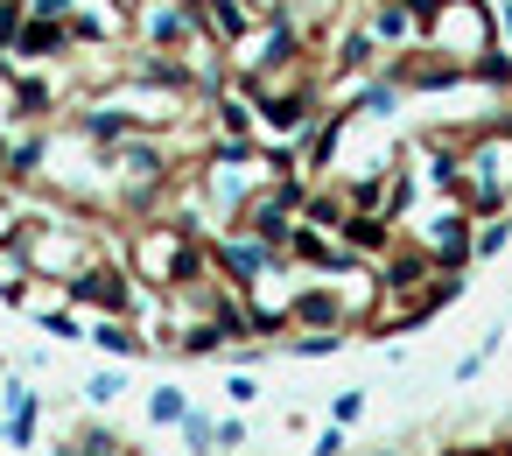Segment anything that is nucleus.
<instances>
[{
	"instance_id": "10",
	"label": "nucleus",
	"mask_w": 512,
	"mask_h": 456,
	"mask_svg": "<svg viewBox=\"0 0 512 456\" xmlns=\"http://www.w3.org/2000/svg\"><path fill=\"white\" fill-rule=\"evenodd\" d=\"M316 456H344V421H330V428L316 435Z\"/></svg>"
},
{
	"instance_id": "4",
	"label": "nucleus",
	"mask_w": 512,
	"mask_h": 456,
	"mask_svg": "<svg viewBox=\"0 0 512 456\" xmlns=\"http://www.w3.org/2000/svg\"><path fill=\"white\" fill-rule=\"evenodd\" d=\"M512 246V211L505 218H477V260H498Z\"/></svg>"
},
{
	"instance_id": "7",
	"label": "nucleus",
	"mask_w": 512,
	"mask_h": 456,
	"mask_svg": "<svg viewBox=\"0 0 512 456\" xmlns=\"http://www.w3.org/2000/svg\"><path fill=\"white\" fill-rule=\"evenodd\" d=\"M358 414H365V393H358V386H351V393H337V400H330V421H344V428H351V421H358Z\"/></svg>"
},
{
	"instance_id": "9",
	"label": "nucleus",
	"mask_w": 512,
	"mask_h": 456,
	"mask_svg": "<svg viewBox=\"0 0 512 456\" xmlns=\"http://www.w3.org/2000/svg\"><path fill=\"white\" fill-rule=\"evenodd\" d=\"M239 442H246V421H232V414H225V421H218V456H225V449H239Z\"/></svg>"
},
{
	"instance_id": "5",
	"label": "nucleus",
	"mask_w": 512,
	"mask_h": 456,
	"mask_svg": "<svg viewBox=\"0 0 512 456\" xmlns=\"http://www.w3.org/2000/svg\"><path fill=\"white\" fill-rule=\"evenodd\" d=\"M71 442H78V456H127V449H134V442L113 435V428H78Z\"/></svg>"
},
{
	"instance_id": "1",
	"label": "nucleus",
	"mask_w": 512,
	"mask_h": 456,
	"mask_svg": "<svg viewBox=\"0 0 512 456\" xmlns=\"http://www.w3.org/2000/svg\"><path fill=\"white\" fill-rule=\"evenodd\" d=\"M414 239L435 253V267H463V274H470V260H477V211H463V204L449 197L442 211H428V218L414 225Z\"/></svg>"
},
{
	"instance_id": "11",
	"label": "nucleus",
	"mask_w": 512,
	"mask_h": 456,
	"mask_svg": "<svg viewBox=\"0 0 512 456\" xmlns=\"http://www.w3.org/2000/svg\"><path fill=\"white\" fill-rule=\"evenodd\" d=\"M372 456H400V449H372Z\"/></svg>"
},
{
	"instance_id": "8",
	"label": "nucleus",
	"mask_w": 512,
	"mask_h": 456,
	"mask_svg": "<svg viewBox=\"0 0 512 456\" xmlns=\"http://www.w3.org/2000/svg\"><path fill=\"white\" fill-rule=\"evenodd\" d=\"M225 400H232V407H253V400H260V386H253L246 372H232V379H225Z\"/></svg>"
},
{
	"instance_id": "3",
	"label": "nucleus",
	"mask_w": 512,
	"mask_h": 456,
	"mask_svg": "<svg viewBox=\"0 0 512 456\" xmlns=\"http://www.w3.org/2000/svg\"><path fill=\"white\" fill-rule=\"evenodd\" d=\"M148 421H155V428H183V421H190L183 386H155V393H148Z\"/></svg>"
},
{
	"instance_id": "6",
	"label": "nucleus",
	"mask_w": 512,
	"mask_h": 456,
	"mask_svg": "<svg viewBox=\"0 0 512 456\" xmlns=\"http://www.w3.org/2000/svg\"><path fill=\"white\" fill-rule=\"evenodd\" d=\"M120 386H127V372H92V379H85V400H92V407H113Z\"/></svg>"
},
{
	"instance_id": "2",
	"label": "nucleus",
	"mask_w": 512,
	"mask_h": 456,
	"mask_svg": "<svg viewBox=\"0 0 512 456\" xmlns=\"http://www.w3.org/2000/svg\"><path fill=\"white\" fill-rule=\"evenodd\" d=\"M85 344H99V351H113V358H148V351H155L148 330H141L134 316H92Z\"/></svg>"
}]
</instances>
